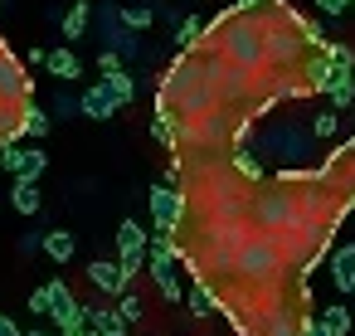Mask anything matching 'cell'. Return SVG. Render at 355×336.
<instances>
[{"label": "cell", "mask_w": 355, "mask_h": 336, "mask_svg": "<svg viewBox=\"0 0 355 336\" xmlns=\"http://www.w3.org/2000/svg\"><path fill=\"white\" fill-rule=\"evenodd\" d=\"M83 112L88 117H98V122H107L112 112H122V103H117V93H112V83L103 78V83H93L88 93H83Z\"/></svg>", "instance_id": "4"}, {"label": "cell", "mask_w": 355, "mask_h": 336, "mask_svg": "<svg viewBox=\"0 0 355 336\" xmlns=\"http://www.w3.org/2000/svg\"><path fill=\"white\" fill-rule=\"evenodd\" d=\"M30 312H35V317H49V312H54V287H49V283L30 292Z\"/></svg>", "instance_id": "19"}, {"label": "cell", "mask_w": 355, "mask_h": 336, "mask_svg": "<svg viewBox=\"0 0 355 336\" xmlns=\"http://www.w3.org/2000/svg\"><path fill=\"white\" fill-rule=\"evenodd\" d=\"M350 6H355V0H350Z\"/></svg>", "instance_id": "31"}, {"label": "cell", "mask_w": 355, "mask_h": 336, "mask_svg": "<svg viewBox=\"0 0 355 336\" xmlns=\"http://www.w3.org/2000/svg\"><path fill=\"white\" fill-rule=\"evenodd\" d=\"M49 287H54V312H49V317H54L64 331H73V326H88V307H83V302L69 292V283H59V278H54Z\"/></svg>", "instance_id": "3"}, {"label": "cell", "mask_w": 355, "mask_h": 336, "mask_svg": "<svg viewBox=\"0 0 355 336\" xmlns=\"http://www.w3.org/2000/svg\"><path fill=\"white\" fill-rule=\"evenodd\" d=\"M25 161H30V151H25L20 142L0 146V171H10V176H25Z\"/></svg>", "instance_id": "14"}, {"label": "cell", "mask_w": 355, "mask_h": 336, "mask_svg": "<svg viewBox=\"0 0 355 336\" xmlns=\"http://www.w3.org/2000/svg\"><path fill=\"white\" fill-rule=\"evenodd\" d=\"M234 6H243V10H248V6H263V0H234Z\"/></svg>", "instance_id": "28"}, {"label": "cell", "mask_w": 355, "mask_h": 336, "mask_svg": "<svg viewBox=\"0 0 355 336\" xmlns=\"http://www.w3.org/2000/svg\"><path fill=\"white\" fill-rule=\"evenodd\" d=\"M200 35H205V25H200V20H185V25L175 30V40H180L185 49H190V44H200Z\"/></svg>", "instance_id": "21"}, {"label": "cell", "mask_w": 355, "mask_h": 336, "mask_svg": "<svg viewBox=\"0 0 355 336\" xmlns=\"http://www.w3.org/2000/svg\"><path fill=\"white\" fill-rule=\"evenodd\" d=\"M122 20H127L132 30H151V20H156V10H151V6H127V10H122Z\"/></svg>", "instance_id": "18"}, {"label": "cell", "mask_w": 355, "mask_h": 336, "mask_svg": "<svg viewBox=\"0 0 355 336\" xmlns=\"http://www.w3.org/2000/svg\"><path fill=\"white\" fill-rule=\"evenodd\" d=\"M185 6H195V0H185Z\"/></svg>", "instance_id": "30"}, {"label": "cell", "mask_w": 355, "mask_h": 336, "mask_svg": "<svg viewBox=\"0 0 355 336\" xmlns=\"http://www.w3.org/2000/svg\"><path fill=\"white\" fill-rule=\"evenodd\" d=\"M302 336H336V331H331V326H326L321 317H306V326H302Z\"/></svg>", "instance_id": "25"}, {"label": "cell", "mask_w": 355, "mask_h": 336, "mask_svg": "<svg viewBox=\"0 0 355 336\" xmlns=\"http://www.w3.org/2000/svg\"><path fill=\"white\" fill-rule=\"evenodd\" d=\"M117 307H122V317H127V321H132V326H137V321H141V317H146V302H141V297H137V292H132V287H127V292H122V297H117Z\"/></svg>", "instance_id": "17"}, {"label": "cell", "mask_w": 355, "mask_h": 336, "mask_svg": "<svg viewBox=\"0 0 355 336\" xmlns=\"http://www.w3.org/2000/svg\"><path fill=\"white\" fill-rule=\"evenodd\" d=\"M103 78L112 83V93H117V103H122V108L137 98V83H132V74H127V69H117V74H103Z\"/></svg>", "instance_id": "16"}, {"label": "cell", "mask_w": 355, "mask_h": 336, "mask_svg": "<svg viewBox=\"0 0 355 336\" xmlns=\"http://www.w3.org/2000/svg\"><path fill=\"white\" fill-rule=\"evenodd\" d=\"M49 127H54V117H49V112H40V108H35V98H30V103H25V137H44Z\"/></svg>", "instance_id": "15"}, {"label": "cell", "mask_w": 355, "mask_h": 336, "mask_svg": "<svg viewBox=\"0 0 355 336\" xmlns=\"http://www.w3.org/2000/svg\"><path fill=\"white\" fill-rule=\"evenodd\" d=\"M93 10H98V6H88V0H73V10L64 15V35H69V44H78V40L88 35V25L98 20Z\"/></svg>", "instance_id": "8"}, {"label": "cell", "mask_w": 355, "mask_h": 336, "mask_svg": "<svg viewBox=\"0 0 355 336\" xmlns=\"http://www.w3.org/2000/svg\"><path fill=\"white\" fill-rule=\"evenodd\" d=\"M54 78H78L83 74V64H78V54L73 49H49V64H44Z\"/></svg>", "instance_id": "11"}, {"label": "cell", "mask_w": 355, "mask_h": 336, "mask_svg": "<svg viewBox=\"0 0 355 336\" xmlns=\"http://www.w3.org/2000/svg\"><path fill=\"white\" fill-rule=\"evenodd\" d=\"M44 253H49L54 263H69V258L78 253V234H73V229H49V234H44Z\"/></svg>", "instance_id": "9"}, {"label": "cell", "mask_w": 355, "mask_h": 336, "mask_svg": "<svg viewBox=\"0 0 355 336\" xmlns=\"http://www.w3.org/2000/svg\"><path fill=\"white\" fill-rule=\"evenodd\" d=\"M321 321H326L336 336H345V331L355 326V307H321Z\"/></svg>", "instance_id": "13"}, {"label": "cell", "mask_w": 355, "mask_h": 336, "mask_svg": "<svg viewBox=\"0 0 355 336\" xmlns=\"http://www.w3.org/2000/svg\"><path fill=\"white\" fill-rule=\"evenodd\" d=\"M44 166H49V156H44L40 146H30V161H25V171H30V176H44Z\"/></svg>", "instance_id": "24"}, {"label": "cell", "mask_w": 355, "mask_h": 336, "mask_svg": "<svg viewBox=\"0 0 355 336\" xmlns=\"http://www.w3.org/2000/svg\"><path fill=\"white\" fill-rule=\"evenodd\" d=\"M146 244H151V234H146L137 219H122V224H117V249H122V253H146Z\"/></svg>", "instance_id": "10"}, {"label": "cell", "mask_w": 355, "mask_h": 336, "mask_svg": "<svg viewBox=\"0 0 355 336\" xmlns=\"http://www.w3.org/2000/svg\"><path fill=\"white\" fill-rule=\"evenodd\" d=\"M98 69H103V74H117V69H122V54H117V49H103V54H98Z\"/></svg>", "instance_id": "23"}, {"label": "cell", "mask_w": 355, "mask_h": 336, "mask_svg": "<svg viewBox=\"0 0 355 336\" xmlns=\"http://www.w3.org/2000/svg\"><path fill=\"white\" fill-rule=\"evenodd\" d=\"M25 336H49V331H40V326H35V331H25Z\"/></svg>", "instance_id": "29"}, {"label": "cell", "mask_w": 355, "mask_h": 336, "mask_svg": "<svg viewBox=\"0 0 355 336\" xmlns=\"http://www.w3.org/2000/svg\"><path fill=\"white\" fill-rule=\"evenodd\" d=\"M64 336H103L98 326H73V331H64Z\"/></svg>", "instance_id": "27"}, {"label": "cell", "mask_w": 355, "mask_h": 336, "mask_svg": "<svg viewBox=\"0 0 355 336\" xmlns=\"http://www.w3.org/2000/svg\"><path fill=\"white\" fill-rule=\"evenodd\" d=\"M88 283H93L98 292H117V297H122V292L132 287V273L122 268V258H117V263H112V258H93V263H88Z\"/></svg>", "instance_id": "2"}, {"label": "cell", "mask_w": 355, "mask_h": 336, "mask_svg": "<svg viewBox=\"0 0 355 336\" xmlns=\"http://www.w3.org/2000/svg\"><path fill=\"white\" fill-rule=\"evenodd\" d=\"M0 336H25V331H20V326H15V321H10L6 312H0Z\"/></svg>", "instance_id": "26"}, {"label": "cell", "mask_w": 355, "mask_h": 336, "mask_svg": "<svg viewBox=\"0 0 355 336\" xmlns=\"http://www.w3.org/2000/svg\"><path fill=\"white\" fill-rule=\"evenodd\" d=\"M180 219H185V190L175 185H151V224L156 234H180Z\"/></svg>", "instance_id": "1"}, {"label": "cell", "mask_w": 355, "mask_h": 336, "mask_svg": "<svg viewBox=\"0 0 355 336\" xmlns=\"http://www.w3.org/2000/svg\"><path fill=\"white\" fill-rule=\"evenodd\" d=\"M331 283H336V292L355 297V244H340V249H336V258H331Z\"/></svg>", "instance_id": "6"}, {"label": "cell", "mask_w": 355, "mask_h": 336, "mask_svg": "<svg viewBox=\"0 0 355 336\" xmlns=\"http://www.w3.org/2000/svg\"><path fill=\"white\" fill-rule=\"evenodd\" d=\"M88 326H98L103 336H127V317H122V307H88Z\"/></svg>", "instance_id": "7"}, {"label": "cell", "mask_w": 355, "mask_h": 336, "mask_svg": "<svg viewBox=\"0 0 355 336\" xmlns=\"http://www.w3.org/2000/svg\"><path fill=\"white\" fill-rule=\"evenodd\" d=\"M10 205L20 210V215H40V205H44V195H40V176H15V185H10Z\"/></svg>", "instance_id": "5"}, {"label": "cell", "mask_w": 355, "mask_h": 336, "mask_svg": "<svg viewBox=\"0 0 355 336\" xmlns=\"http://www.w3.org/2000/svg\"><path fill=\"white\" fill-rule=\"evenodd\" d=\"M185 307H190V317H209V312H219V297H214L209 283H195L190 297H185Z\"/></svg>", "instance_id": "12"}, {"label": "cell", "mask_w": 355, "mask_h": 336, "mask_svg": "<svg viewBox=\"0 0 355 336\" xmlns=\"http://www.w3.org/2000/svg\"><path fill=\"white\" fill-rule=\"evenodd\" d=\"M311 6H316L321 15H331V20H336V15H345V10H350V0H311Z\"/></svg>", "instance_id": "22"}, {"label": "cell", "mask_w": 355, "mask_h": 336, "mask_svg": "<svg viewBox=\"0 0 355 336\" xmlns=\"http://www.w3.org/2000/svg\"><path fill=\"white\" fill-rule=\"evenodd\" d=\"M311 132H316V137H336V132H340V117H336V112H316V117H311Z\"/></svg>", "instance_id": "20"}]
</instances>
